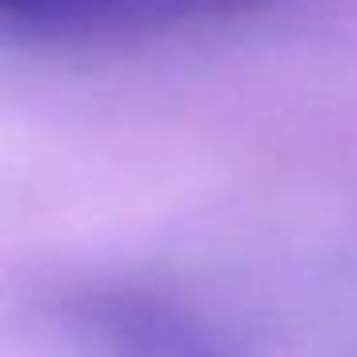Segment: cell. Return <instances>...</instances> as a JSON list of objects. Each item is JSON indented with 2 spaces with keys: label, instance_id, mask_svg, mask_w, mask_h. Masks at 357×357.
<instances>
[{
  "label": "cell",
  "instance_id": "cell-1",
  "mask_svg": "<svg viewBox=\"0 0 357 357\" xmlns=\"http://www.w3.org/2000/svg\"><path fill=\"white\" fill-rule=\"evenodd\" d=\"M284 0H0V24L31 43H112L250 20Z\"/></svg>",
  "mask_w": 357,
  "mask_h": 357
},
{
  "label": "cell",
  "instance_id": "cell-2",
  "mask_svg": "<svg viewBox=\"0 0 357 357\" xmlns=\"http://www.w3.org/2000/svg\"><path fill=\"white\" fill-rule=\"evenodd\" d=\"M81 342L93 357H234L219 326L158 296H96L81 311Z\"/></svg>",
  "mask_w": 357,
  "mask_h": 357
}]
</instances>
